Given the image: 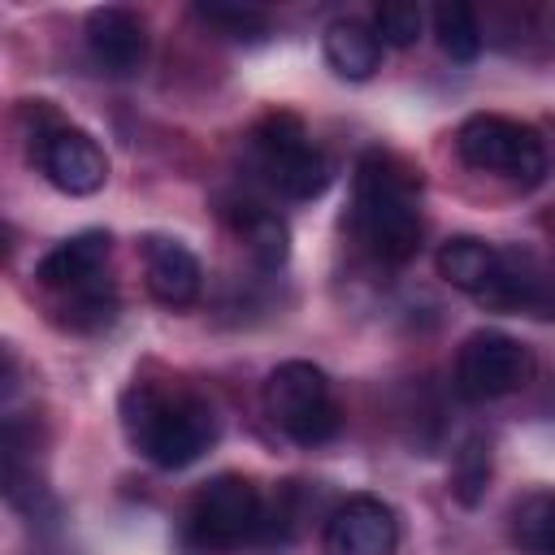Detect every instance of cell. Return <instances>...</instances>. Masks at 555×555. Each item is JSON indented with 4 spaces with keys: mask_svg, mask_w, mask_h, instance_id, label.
Instances as JSON below:
<instances>
[{
    "mask_svg": "<svg viewBox=\"0 0 555 555\" xmlns=\"http://www.w3.org/2000/svg\"><path fill=\"white\" fill-rule=\"evenodd\" d=\"M356 238L386 264H403L421 247V173L390 152H364L351 199Z\"/></svg>",
    "mask_w": 555,
    "mask_h": 555,
    "instance_id": "6da1fadb",
    "label": "cell"
},
{
    "mask_svg": "<svg viewBox=\"0 0 555 555\" xmlns=\"http://www.w3.org/2000/svg\"><path fill=\"white\" fill-rule=\"evenodd\" d=\"M121 429L156 468H186L217 442V412L195 390L134 382L121 395Z\"/></svg>",
    "mask_w": 555,
    "mask_h": 555,
    "instance_id": "7a4b0ae2",
    "label": "cell"
},
{
    "mask_svg": "<svg viewBox=\"0 0 555 555\" xmlns=\"http://www.w3.org/2000/svg\"><path fill=\"white\" fill-rule=\"evenodd\" d=\"M264 412L299 447H321L338 434L330 377L308 360H286L264 377Z\"/></svg>",
    "mask_w": 555,
    "mask_h": 555,
    "instance_id": "3957f363",
    "label": "cell"
},
{
    "mask_svg": "<svg viewBox=\"0 0 555 555\" xmlns=\"http://www.w3.org/2000/svg\"><path fill=\"white\" fill-rule=\"evenodd\" d=\"M260 529H264V503L247 477L221 473L195 490L186 512V533L199 551H238Z\"/></svg>",
    "mask_w": 555,
    "mask_h": 555,
    "instance_id": "277c9868",
    "label": "cell"
},
{
    "mask_svg": "<svg viewBox=\"0 0 555 555\" xmlns=\"http://www.w3.org/2000/svg\"><path fill=\"white\" fill-rule=\"evenodd\" d=\"M455 152L468 169L477 173H499L512 182L533 186L546 173V147L538 130L499 117V113H477L455 130Z\"/></svg>",
    "mask_w": 555,
    "mask_h": 555,
    "instance_id": "5b68a950",
    "label": "cell"
},
{
    "mask_svg": "<svg viewBox=\"0 0 555 555\" xmlns=\"http://www.w3.org/2000/svg\"><path fill=\"white\" fill-rule=\"evenodd\" d=\"M251 147L260 156V169L286 199H317L330 186V156L317 143H308L304 126L291 113L264 117L251 134Z\"/></svg>",
    "mask_w": 555,
    "mask_h": 555,
    "instance_id": "8992f818",
    "label": "cell"
},
{
    "mask_svg": "<svg viewBox=\"0 0 555 555\" xmlns=\"http://www.w3.org/2000/svg\"><path fill=\"white\" fill-rule=\"evenodd\" d=\"M533 373V356L520 338L503 334V330H477L460 343L455 356V390L473 403L486 399H503L512 390H520Z\"/></svg>",
    "mask_w": 555,
    "mask_h": 555,
    "instance_id": "52a82bcc",
    "label": "cell"
},
{
    "mask_svg": "<svg viewBox=\"0 0 555 555\" xmlns=\"http://www.w3.org/2000/svg\"><path fill=\"white\" fill-rule=\"evenodd\" d=\"M399 546V520L395 507L377 494H351L343 499L321 533V555H395Z\"/></svg>",
    "mask_w": 555,
    "mask_h": 555,
    "instance_id": "ba28073f",
    "label": "cell"
},
{
    "mask_svg": "<svg viewBox=\"0 0 555 555\" xmlns=\"http://www.w3.org/2000/svg\"><path fill=\"white\" fill-rule=\"evenodd\" d=\"M39 169L65 195H95L108 178V156L87 130L56 121L39 134Z\"/></svg>",
    "mask_w": 555,
    "mask_h": 555,
    "instance_id": "9c48e42d",
    "label": "cell"
},
{
    "mask_svg": "<svg viewBox=\"0 0 555 555\" xmlns=\"http://www.w3.org/2000/svg\"><path fill=\"white\" fill-rule=\"evenodd\" d=\"M87 48H91V61L104 69V74H117V78H130L143 69L147 61V26L134 9L126 4H104V9H91L87 17Z\"/></svg>",
    "mask_w": 555,
    "mask_h": 555,
    "instance_id": "30bf717a",
    "label": "cell"
},
{
    "mask_svg": "<svg viewBox=\"0 0 555 555\" xmlns=\"http://www.w3.org/2000/svg\"><path fill=\"white\" fill-rule=\"evenodd\" d=\"M143 278H147L152 299L165 308H191L204 286V269H199L195 251L165 234L143 238Z\"/></svg>",
    "mask_w": 555,
    "mask_h": 555,
    "instance_id": "8fae6325",
    "label": "cell"
},
{
    "mask_svg": "<svg viewBox=\"0 0 555 555\" xmlns=\"http://www.w3.org/2000/svg\"><path fill=\"white\" fill-rule=\"evenodd\" d=\"M108 251H113L108 230H78L69 238H61L52 251H43V260L35 264V278L52 295L87 286V282H100L104 264H108Z\"/></svg>",
    "mask_w": 555,
    "mask_h": 555,
    "instance_id": "7c38bea8",
    "label": "cell"
},
{
    "mask_svg": "<svg viewBox=\"0 0 555 555\" xmlns=\"http://www.w3.org/2000/svg\"><path fill=\"white\" fill-rule=\"evenodd\" d=\"M499 264H503V251L490 247L486 238H473V234H460V238H447L438 247V278L451 282L455 291L481 299L490 291V282L499 278Z\"/></svg>",
    "mask_w": 555,
    "mask_h": 555,
    "instance_id": "4fadbf2b",
    "label": "cell"
},
{
    "mask_svg": "<svg viewBox=\"0 0 555 555\" xmlns=\"http://www.w3.org/2000/svg\"><path fill=\"white\" fill-rule=\"evenodd\" d=\"M325 61L338 78L347 82H364L382 69V39L373 26L356 22V17H338L325 26Z\"/></svg>",
    "mask_w": 555,
    "mask_h": 555,
    "instance_id": "5bb4252c",
    "label": "cell"
},
{
    "mask_svg": "<svg viewBox=\"0 0 555 555\" xmlns=\"http://www.w3.org/2000/svg\"><path fill=\"white\" fill-rule=\"evenodd\" d=\"M234 230H238L243 247L251 251V260H256L260 269H278V264L286 260V251H291V230H286V221H282L273 208H264V204L243 199V204L234 208Z\"/></svg>",
    "mask_w": 555,
    "mask_h": 555,
    "instance_id": "9a60e30c",
    "label": "cell"
},
{
    "mask_svg": "<svg viewBox=\"0 0 555 555\" xmlns=\"http://www.w3.org/2000/svg\"><path fill=\"white\" fill-rule=\"evenodd\" d=\"M56 312H61V325L78 330V334H95L104 325H113L117 317V291L113 282H87V286H74V291H61L56 295Z\"/></svg>",
    "mask_w": 555,
    "mask_h": 555,
    "instance_id": "2e32d148",
    "label": "cell"
},
{
    "mask_svg": "<svg viewBox=\"0 0 555 555\" xmlns=\"http://www.w3.org/2000/svg\"><path fill=\"white\" fill-rule=\"evenodd\" d=\"M512 542L525 555H555V490H533L512 507Z\"/></svg>",
    "mask_w": 555,
    "mask_h": 555,
    "instance_id": "e0dca14e",
    "label": "cell"
},
{
    "mask_svg": "<svg viewBox=\"0 0 555 555\" xmlns=\"http://www.w3.org/2000/svg\"><path fill=\"white\" fill-rule=\"evenodd\" d=\"M490 490V438L486 434H468L451 460V494L464 507H477Z\"/></svg>",
    "mask_w": 555,
    "mask_h": 555,
    "instance_id": "ac0fdd59",
    "label": "cell"
},
{
    "mask_svg": "<svg viewBox=\"0 0 555 555\" xmlns=\"http://www.w3.org/2000/svg\"><path fill=\"white\" fill-rule=\"evenodd\" d=\"M434 35H438V48L460 65L477 61V52H481V26H477L473 9L460 0H447L434 9Z\"/></svg>",
    "mask_w": 555,
    "mask_h": 555,
    "instance_id": "d6986e66",
    "label": "cell"
},
{
    "mask_svg": "<svg viewBox=\"0 0 555 555\" xmlns=\"http://www.w3.org/2000/svg\"><path fill=\"white\" fill-rule=\"evenodd\" d=\"M421 26H425L421 4L390 0V4H377V13H373V30H377V39L390 43V48H412V43L421 39Z\"/></svg>",
    "mask_w": 555,
    "mask_h": 555,
    "instance_id": "ffe728a7",
    "label": "cell"
},
{
    "mask_svg": "<svg viewBox=\"0 0 555 555\" xmlns=\"http://www.w3.org/2000/svg\"><path fill=\"white\" fill-rule=\"evenodd\" d=\"M195 13L208 26H217L225 39H264L269 35V17L247 4H199Z\"/></svg>",
    "mask_w": 555,
    "mask_h": 555,
    "instance_id": "44dd1931",
    "label": "cell"
}]
</instances>
